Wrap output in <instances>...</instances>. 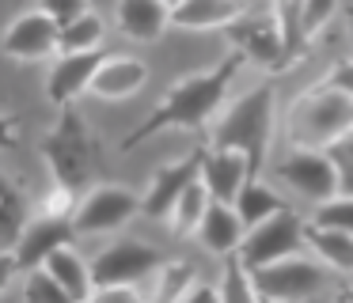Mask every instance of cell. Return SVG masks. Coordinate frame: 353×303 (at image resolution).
<instances>
[{
  "label": "cell",
  "instance_id": "obj_28",
  "mask_svg": "<svg viewBox=\"0 0 353 303\" xmlns=\"http://www.w3.org/2000/svg\"><path fill=\"white\" fill-rule=\"evenodd\" d=\"M307 224H315V227H334V231H350V235H353V194L338 189L334 197L319 201Z\"/></svg>",
  "mask_w": 353,
  "mask_h": 303
},
{
  "label": "cell",
  "instance_id": "obj_31",
  "mask_svg": "<svg viewBox=\"0 0 353 303\" xmlns=\"http://www.w3.org/2000/svg\"><path fill=\"white\" fill-rule=\"evenodd\" d=\"M334 8H338V0H304V12H300V30H304V42L327 27L330 15H334Z\"/></svg>",
  "mask_w": 353,
  "mask_h": 303
},
{
  "label": "cell",
  "instance_id": "obj_11",
  "mask_svg": "<svg viewBox=\"0 0 353 303\" xmlns=\"http://www.w3.org/2000/svg\"><path fill=\"white\" fill-rule=\"evenodd\" d=\"M201 163H205V148H194V152H186L183 159L160 167V171L148 178V189H145V197H141V212L152 216V220H168L171 209L179 205V197L201 178Z\"/></svg>",
  "mask_w": 353,
  "mask_h": 303
},
{
  "label": "cell",
  "instance_id": "obj_25",
  "mask_svg": "<svg viewBox=\"0 0 353 303\" xmlns=\"http://www.w3.org/2000/svg\"><path fill=\"white\" fill-rule=\"evenodd\" d=\"M198 284V269H194V262H160V269H156V288L152 295L156 300H186V292Z\"/></svg>",
  "mask_w": 353,
  "mask_h": 303
},
{
  "label": "cell",
  "instance_id": "obj_9",
  "mask_svg": "<svg viewBox=\"0 0 353 303\" xmlns=\"http://www.w3.org/2000/svg\"><path fill=\"white\" fill-rule=\"evenodd\" d=\"M72 235H77L72 216H46V212H34L31 224H27L23 235H19V242L12 250H4V277L0 280H8L12 273H27V269H34V265H46V258L54 254L57 247H65Z\"/></svg>",
  "mask_w": 353,
  "mask_h": 303
},
{
  "label": "cell",
  "instance_id": "obj_2",
  "mask_svg": "<svg viewBox=\"0 0 353 303\" xmlns=\"http://www.w3.org/2000/svg\"><path fill=\"white\" fill-rule=\"evenodd\" d=\"M274 121H277V91L274 83H259L213 121V144L247 152L251 171L259 174L262 163H266L270 140H274Z\"/></svg>",
  "mask_w": 353,
  "mask_h": 303
},
{
  "label": "cell",
  "instance_id": "obj_21",
  "mask_svg": "<svg viewBox=\"0 0 353 303\" xmlns=\"http://www.w3.org/2000/svg\"><path fill=\"white\" fill-rule=\"evenodd\" d=\"M307 242H312L315 258H323L334 273L353 277V235L350 231H334V227L307 224Z\"/></svg>",
  "mask_w": 353,
  "mask_h": 303
},
{
  "label": "cell",
  "instance_id": "obj_4",
  "mask_svg": "<svg viewBox=\"0 0 353 303\" xmlns=\"http://www.w3.org/2000/svg\"><path fill=\"white\" fill-rule=\"evenodd\" d=\"M42 159L50 167V178L80 194L99 171V136L72 106H61L57 125L42 140Z\"/></svg>",
  "mask_w": 353,
  "mask_h": 303
},
{
  "label": "cell",
  "instance_id": "obj_13",
  "mask_svg": "<svg viewBox=\"0 0 353 303\" xmlns=\"http://www.w3.org/2000/svg\"><path fill=\"white\" fill-rule=\"evenodd\" d=\"M95 284H141L160 269V254L141 239H122L110 242L99 258L92 262Z\"/></svg>",
  "mask_w": 353,
  "mask_h": 303
},
{
  "label": "cell",
  "instance_id": "obj_19",
  "mask_svg": "<svg viewBox=\"0 0 353 303\" xmlns=\"http://www.w3.org/2000/svg\"><path fill=\"white\" fill-rule=\"evenodd\" d=\"M243 0H183L171 8V27L179 30H224L243 15Z\"/></svg>",
  "mask_w": 353,
  "mask_h": 303
},
{
  "label": "cell",
  "instance_id": "obj_37",
  "mask_svg": "<svg viewBox=\"0 0 353 303\" xmlns=\"http://www.w3.org/2000/svg\"><path fill=\"white\" fill-rule=\"evenodd\" d=\"M168 4H171V8H175V4H183V0H168Z\"/></svg>",
  "mask_w": 353,
  "mask_h": 303
},
{
  "label": "cell",
  "instance_id": "obj_15",
  "mask_svg": "<svg viewBox=\"0 0 353 303\" xmlns=\"http://www.w3.org/2000/svg\"><path fill=\"white\" fill-rule=\"evenodd\" d=\"M251 178H259V174L251 171L247 152L221 148V144H213V152H205V163H201V182L209 186V194H213L216 201H228L232 205L239 197V189H243Z\"/></svg>",
  "mask_w": 353,
  "mask_h": 303
},
{
  "label": "cell",
  "instance_id": "obj_7",
  "mask_svg": "<svg viewBox=\"0 0 353 303\" xmlns=\"http://www.w3.org/2000/svg\"><path fill=\"white\" fill-rule=\"evenodd\" d=\"M224 30H228L232 45H236L247 61L270 68V72H281V68H289L292 61H296L289 53V42H285V30H281V23H277L274 8L262 12V15H247L243 12L232 27H224Z\"/></svg>",
  "mask_w": 353,
  "mask_h": 303
},
{
  "label": "cell",
  "instance_id": "obj_24",
  "mask_svg": "<svg viewBox=\"0 0 353 303\" xmlns=\"http://www.w3.org/2000/svg\"><path fill=\"white\" fill-rule=\"evenodd\" d=\"M209 205H213V194H209V186L198 178L183 197H179L175 209H171V216H168L171 231H175V235H194V231H198V224H201V216L209 212Z\"/></svg>",
  "mask_w": 353,
  "mask_h": 303
},
{
  "label": "cell",
  "instance_id": "obj_29",
  "mask_svg": "<svg viewBox=\"0 0 353 303\" xmlns=\"http://www.w3.org/2000/svg\"><path fill=\"white\" fill-rule=\"evenodd\" d=\"M23 300L27 303H65L69 292L57 284V277L46 265H34V269L23 273Z\"/></svg>",
  "mask_w": 353,
  "mask_h": 303
},
{
  "label": "cell",
  "instance_id": "obj_12",
  "mask_svg": "<svg viewBox=\"0 0 353 303\" xmlns=\"http://www.w3.org/2000/svg\"><path fill=\"white\" fill-rule=\"evenodd\" d=\"M4 53L12 61H46L61 53V23L39 8V12H23L4 34Z\"/></svg>",
  "mask_w": 353,
  "mask_h": 303
},
{
  "label": "cell",
  "instance_id": "obj_1",
  "mask_svg": "<svg viewBox=\"0 0 353 303\" xmlns=\"http://www.w3.org/2000/svg\"><path fill=\"white\" fill-rule=\"evenodd\" d=\"M243 61L247 57L236 50V45H232V50L224 53L213 68L194 72V76H186V80H175L168 87V95H163V103L156 106V110L148 114V118L141 121L130 136H125L122 148L130 152V148H137V144H145L148 136L168 133V129H205L209 118L221 110L224 95H228L232 80L239 76Z\"/></svg>",
  "mask_w": 353,
  "mask_h": 303
},
{
  "label": "cell",
  "instance_id": "obj_3",
  "mask_svg": "<svg viewBox=\"0 0 353 303\" xmlns=\"http://www.w3.org/2000/svg\"><path fill=\"white\" fill-rule=\"evenodd\" d=\"M345 133H353V98L330 83L319 80L289 106L285 136L292 148H330Z\"/></svg>",
  "mask_w": 353,
  "mask_h": 303
},
{
  "label": "cell",
  "instance_id": "obj_27",
  "mask_svg": "<svg viewBox=\"0 0 353 303\" xmlns=\"http://www.w3.org/2000/svg\"><path fill=\"white\" fill-rule=\"evenodd\" d=\"M103 42V19L88 8L84 15H77L72 23L61 27V53H77V50H99Z\"/></svg>",
  "mask_w": 353,
  "mask_h": 303
},
{
  "label": "cell",
  "instance_id": "obj_6",
  "mask_svg": "<svg viewBox=\"0 0 353 303\" xmlns=\"http://www.w3.org/2000/svg\"><path fill=\"white\" fill-rule=\"evenodd\" d=\"M307 242V224L292 209H281L277 216L262 220V224L247 227L243 242L236 254L243 258L251 269H262L270 262H281L289 254H300V247Z\"/></svg>",
  "mask_w": 353,
  "mask_h": 303
},
{
  "label": "cell",
  "instance_id": "obj_20",
  "mask_svg": "<svg viewBox=\"0 0 353 303\" xmlns=\"http://www.w3.org/2000/svg\"><path fill=\"white\" fill-rule=\"evenodd\" d=\"M46 269L54 273L57 284L69 292V300H92V292H95V269L69 247V242H65V247H57L54 254L46 258Z\"/></svg>",
  "mask_w": 353,
  "mask_h": 303
},
{
  "label": "cell",
  "instance_id": "obj_23",
  "mask_svg": "<svg viewBox=\"0 0 353 303\" xmlns=\"http://www.w3.org/2000/svg\"><path fill=\"white\" fill-rule=\"evenodd\" d=\"M27 224H31V201H27V194L8 178L4 182V205H0V239H4V250L16 247Z\"/></svg>",
  "mask_w": 353,
  "mask_h": 303
},
{
  "label": "cell",
  "instance_id": "obj_34",
  "mask_svg": "<svg viewBox=\"0 0 353 303\" xmlns=\"http://www.w3.org/2000/svg\"><path fill=\"white\" fill-rule=\"evenodd\" d=\"M323 83H330L334 91H342V95L353 98V61H342V65H334L327 76H323Z\"/></svg>",
  "mask_w": 353,
  "mask_h": 303
},
{
  "label": "cell",
  "instance_id": "obj_8",
  "mask_svg": "<svg viewBox=\"0 0 353 303\" xmlns=\"http://www.w3.org/2000/svg\"><path fill=\"white\" fill-rule=\"evenodd\" d=\"M277 178L292 189L304 201H327L342 189V178H338V167L330 159L327 148H292L289 156L277 163Z\"/></svg>",
  "mask_w": 353,
  "mask_h": 303
},
{
  "label": "cell",
  "instance_id": "obj_33",
  "mask_svg": "<svg viewBox=\"0 0 353 303\" xmlns=\"http://www.w3.org/2000/svg\"><path fill=\"white\" fill-rule=\"evenodd\" d=\"M92 300H99V303H133L137 300V284H95Z\"/></svg>",
  "mask_w": 353,
  "mask_h": 303
},
{
  "label": "cell",
  "instance_id": "obj_5",
  "mask_svg": "<svg viewBox=\"0 0 353 303\" xmlns=\"http://www.w3.org/2000/svg\"><path fill=\"white\" fill-rule=\"evenodd\" d=\"M330 265L315 262L304 254H289L281 262H270L254 269V284H259V300H312V295L327 292L330 284Z\"/></svg>",
  "mask_w": 353,
  "mask_h": 303
},
{
  "label": "cell",
  "instance_id": "obj_26",
  "mask_svg": "<svg viewBox=\"0 0 353 303\" xmlns=\"http://www.w3.org/2000/svg\"><path fill=\"white\" fill-rule=\"evenodd\" d=\"M221 300L224 303H247L259 300V284H254V269L243 262L239 254H228V265H224V280L221 284Z\"/></svg>",
  "mask_w": 353,
  "mask_h": 303
},
{
  "label": "cell",
  "instance_id": "obj_35",
  "mask_svg": "<svg viewBox=\"0 0 353 303\" xmlns=\"http://www.w3.org/2000/svg\"><path fill=\"white\" fill-rule=\"evenodd\" d=\"M194 300H221V288H209V284H194L190 292H186L183 303H194Z\"/></svg>",
  "mask_w": 353,
  "mask_h": 303
},
{
  "label": "cell",
  "instance_id": "obj_32",
  "mask_svg": "<svg viewBox=\"0 0 353 303\" xmlns=\"http://www.w3.org/2000/svg\"><path fill=\"white\" fill-rule=\"evenodd\" d=\"M42 8L65 27V23H72L77 15L88 12V0H42Z\"/></svg>",
  "mask_w": 353,
  "mask_h": 303
},
{
  "label": "cell",
  "instance_id": "obj_10",
  "mask_svg": "<svg viewBox=\"0 0 353 303\" xmlns=\"http://www.w3.org/2000/svg\"><path fill=\"white\" fill-rule=\"evenodd\" d=\"M141 212V197L125 186H95L88 189L77 201V212H72V224H77V235H107L118 231L130 216Z\"/></svg>",
  "mask_w": 353,
  "mask_h": 303
},
{
  "label": "cell",
  "instance_id": "obj_16",
  "mask_svg": "<svg viewBox=\"0 0 353 303\" xmlns=\"http://www.w3.org/2000/svg\"><path fill=\"white\" fill-rule=\"evenodd\" d=\"M194 235H198V242L209 250V254L228 258V254L239 250V242H243V235H247V224H243V216L236 212V205L216 201L213 197V205H209V212L201 216V224H198Z\"/></svg>",
  "mask_w": 353,
  "mask_h": 303
},
{
  "label": "cell",
  "instance_id": "obj_36",
  "mask_svg": "<svg viewBox=\"0 0 353 303\" xmlns=\"http://www.w3.org/2000/svg\"><path fill=\"white\" fill-rule=\"evenodd\" d=\"M345 23H350V38H353V8L345 12Z\"/></svg>",
  "mask_w": 353,
  "mask_h": 303
},
{
  "label": "cell",
  "instance_id": "obj_17",
  "mask_svg": "<svg viewBox=\"0 0 353 303\" xmlns=\"http://www.w3.org/2000/svg\"><path fill=\"white\" fill-rule=\"evenodd\" d=\"M148 80V65L141 57H130V53H114V57H103L99 72L92 80V95L99 98H130L145 87Z\"/></svg>",
  "mask_w": 353,
  "mask_h": 303
},
{
  "label": "cell",
  "instance_id": "obj_22",
  "mask_svg": "<svg viewBox=\"0 0 353 303\" xmlns=\"http://www.w3.org/2000/svg\"><path fill=\"white\" fill-rule=\"evenodd\" d=\"M236 212L243 216V224L247 227H254V224H262V220H270V216H277L281 209H289L285 205V197L281 194H274V189L266 186V182H259V178H251L243 189H239V197L236 201Z\"/></svg>",
  "mask_w": 353,
  "mask_h": 303
},
{
  "label": "cell",
  "instance_id": "obj_30",
  "mask_svg": "<svg viewBox=\"0 0 353 303\" xmlns=\"http://www.w3.org/2000/svg\"><path fill=\"white\" fill-rule=\"evenodd\" d=\"M77 189H69V186H61V182H54V186L42 194V201L34 205V212H46V216H72L77 212Z\"/></svg>",
  "mask_w": 353,
  "mask_h": 303
},
{
  "label": "cell",
  "instance_id": "obj_14",
  "mask_svg": "<svg viewBox=\"0 0 353 303\" xmlns=\"http://www.w3.org/2000/svg\"><path fill=\"white\" fill-rule=\"evenodd\" d=\"M103 57L99 50H77V53H57L46 76V95L54 106H72L84 91H92V80L99 72Z\"/></svg>",
  "mask_w": 353,
  "mask_h": 303
},
{
  "label": "cell",
  "instance_id": "obj_18",
  "mask_svg": "<svg viewBox=\"0 0 353 303\" xmlns=\"http://www.w3.org/2000/svg\"><path fill=\"white\" fill-rule=\"evenodd\" d=\"M118 27L133 42H156L171 27L168 0H118Z\"/></svg>",
  "mask_w": 353,
  "mask_h": 303
}]
</instances>
